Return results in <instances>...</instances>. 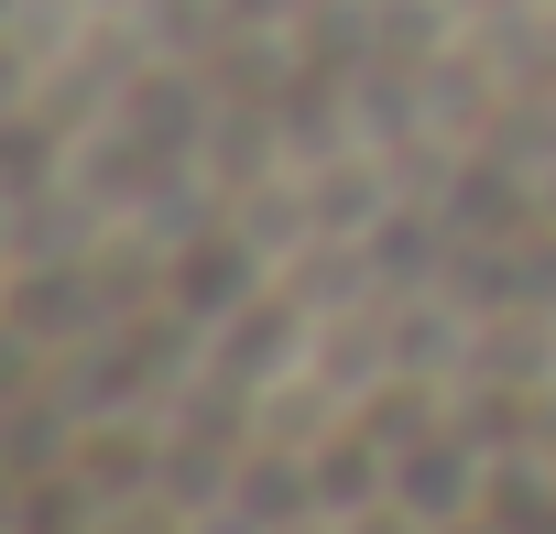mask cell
Returning <instances> with one entry per match:
<instances>
[{"label":"cell","mask_w":556,"mask_h":534,"mask_svg":"<svg viewBox=\"0 0 556 534\" xmlns=\"http://www.w3.org/2000/svg\"><path fill=\"white\" fill-rule=\"evenodd\" d=\"M480 491H491V447L458 415L393 447V523H426V534L437 523H480Z\"/></svg>","instance_id":"obj_1"},{"label":"cell","mask_w":556,"mask_h":534,"mask_svg":"<svg viewBox=\"0 0 556 534\" xmlns=\"http://www.w3.org/2000/svg\"><path fill=\"white\" fill-rule=\"evenodd\" d=\"M12 523H23V469L0 458V534H12Z\"/></svg>","instance_id":"obj_2"},{"label":"cell","mask_w":556,"mask_h":534,"mask_svg":"<svg viewBox=\"0 0 556 534\" xmlns=\"http://www.w3.org/2000/svg\"><path fill=\"white\" fill-rule=\"evenodd\" d=\"M0 34H12V0H0Z\"/></svg>","instance_id":"obj_3"}]
</instances>
